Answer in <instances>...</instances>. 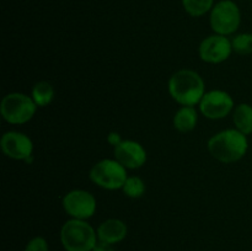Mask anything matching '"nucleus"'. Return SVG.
<instances>
[{"instance_id":"f257e3e1","label":"nucleus","mask_w":252,"mask_h":251,"mask_svg":"<svg viewBox=\"0 0 252 251\" xmlns=\"http://www.w3.org/2000/svg\"><path fill=\"white\" fill-rule=\"evenodd\" d=\"M169 94L181 106L199 105L204 96L206 85L202 76L192 69H181L171 75L167 84Z\"/></svg>"},{"instance_id":"f03ea898","label":"nucleus","mask_w":252,"mask_h":251,"mask_svg":"<svg viewBox=\"0 0 252 251\" xmlns=\"http://www.w3.org/2000/svg\"><path fill=\"white\" fill-rule=\"evenodd\" d=\"M207 148L209 154L218 161L225 164L239 161L248 153V135L236 128L224 129L209 138Z\"/></svg>"},{"instance_id":"7ed1b4c3","label":"nucleus","mask_w":252,"mask_h":251,"mask_svg":"<svg viewBox=\"0 0 252 251\" xmlns=\"http://www.w3.org/2000/svg\"><path fill=\"white\" fill-rule=\"evenodd\" d=\"M61 243L65 251H93L98 241L97 233L91 224L70 218L61 229Z\"/></svg>"},{"instance_id":"20e7f679","label":"nucleus","mask_w":252,"mask_h":251,"mask_svg":"<svg viewBox=\"0 0 252 251\" xmlns=\"http://www.w3.org/2000/svg\"><path fill=\"white\" fill-rule=\"evenodd\" d=\"M38 106L31 96L22 93H10L5 95L0 105V113L5 122L10 125H25L36 115Z\"/></svg>"},{"instance_id":"39448f33","label":"nucleus","mask_w":252,"mask_h":251,"mask_svg":"<svg viewBox=\"0 0 252 251\" xmlns=\"http://www.w3.org/2000/svg\"><path fill=\"white\" fill-rule=\"evenodd\" d=\"M90 180L103 189L116 191L122 189L127 180V169L120 161L113 159H102L96 162L90 170Z\"/></svg>"},{"instance_id":"423d86ee","label":"nucleus","mask_w":252,"mask_h":251,"mask_svg":"<svg viewBox=\"0 0 252 251\" xmlns=\"http://www.w3.org/2000/svg\"><path fill=\"white\" fill-rule=\"evenodd\" d=\"M209 22L214 33L229 36L238 31L241 24V12L233 0H220L214 4L209 15Z\"/></svg>"},{"instance_id":"0eeeda50","label":"nucleus","mask_w":252,"mask_h":251,"mask_svg":"<svg viewBox=\"0 0 252 251\" xmlns=\"http://www.w3.org/2000/svg\"><path fill=\"white\" fill-rule=\"evenodd\" d=\"M63 208L73 219L88 220L94 217L97 209V202L91 192L85 189H73L63 197Z\"/></svg>"},{"instance_id":"6e6552de","label":"nucleus","mask_w":252,"mask_h":251,"mask_svg":"<svg viewBox=\"0 0 252 251\" xmlns=\"http://www.w3.org/2000/svg\"><path fill=\"white\" fill-rule=\"evenodd\" d=\"M199 112L208 120H221L234 111V100L224 90L207 91L199 102Z\"/></svg>"},{"instance_id":"1a4fd4ad","label":"nucleus","mask_w":252,"mask_h":251,"mask_svg":"<svg viewBox=\"0 0 252 251\" xmlns=\"http://www.w3.org/2000/svg\"><path fill=\"white\" fill-rule=\"evenodd\" d=\"M233 52L231 39L228 36L214 33L206 37L201 42L198 48L199 57L203 62L209 64H219L225 62Z\"/></svg>"},{"instance_id":"9d476101","label":"nucleus","mask_w":252,"mask_h":251,"mask_svg":"<svg viewBox=\"0 0 252 251\" xmlns=\"http://www.w3.org/2000/svg\"><path fill=\"white\" fill-rule=\"evenodd\" d=\"M0 147L7 157L14 160L29 161L33 153V143L31 138L17 130L4 133L0 139Z\"/></svg>"},{"instance_id":"9b49d317","label":"nucleus","mask_w":252,"mask_h":251,"mask_svg":"<svg viewBox=\"0 0 252 251\" xmlns=\"http://www.w3.org/2000/svg\"><path fill=\"white\" fill-rule=\"evenodd\" d=\"M115 159L120 161L127 170H135L147 162L148 154L140 143L132 139H123L113 149Z\"/></svg>"},{"instance_id":"f8f14e48","label":"nucleus","mask_w":252,"mask_h":251,"mask_svg":"<svg viewBox=\"0 0 252 251\" xmlns=\"http://www.w3.org/2000/svg\"><path fill=\"white\" fill-rule=\"evenodd\" d=\"M96 233L100 241L115 245L125 240L128 234V228L127 224L121 219L111 218L103 220L96 229Z\"/></svg>"},{"instance_id":"ddd939ff","label":"nucleus","mask_w":252,"mask_h":251,"mask_svg":"<svg viewBox=\"0 0 252 251\" xmlns=\"http://www.w3.org/2000/svg\"><path fill=\"white\" fill-rule=\"evenodd\" d=\"M197 122H198V112L192 106H182L181 108L177 110L174 116V120H172L175 129L181 133L193 130L196 128Z\"/></svg>"},{"instance_id":"4468645a","label":"nucleus","mask_w":252,"mask_h":251,"mask_svg":"<svg viewBox=\"0 0 252 251\" xmlns=\"http://www.w3.org/2000/svg\"><path fill=\"white\" fill-rule=\"evenodd\" d=\"M233 122L239 132L249 135L252 133V106L239 103L233 111Z\"/></svg>"},{"instance_id":"2eb2a0df","label":"nucleus","mask_w":252,"mask_h":251,"mask_svg":"<svg viewBox=\"0 0 252 251\" xmlns=\"http://www.w3.org/2000/svg\"><path fill=\"white\" fill-rule=\"evenodd\" d=\"M31 97L38 107H46L51 105L54 98V89L49 81H38L33 85L31 91Z\"/></svg>"},{"instance_id":"dca6fc26","label":"nucleus","mask_w":252,"mask_h":251,"mask_svg":"<svg viewBox=\"0 0 252 251\" xmlns=\"http://www.w3.org/2000/svg\"><path fill=\"white\" fill-rule=\"evenodd\" d=\"M185 11L192 17H201L211 12L214 6V0H182Z\"/></svg>"},{"instance_id":"f3484780","label":"nucleus","mask_w":252,"mask_h":251,"mask_svg":"<svg viewBox=\"0 0 252 251\" xmlns=\"http://www.w3.org/2000/svg\"><path fill=\"white\" fill-rule=\"evenodd\" d=\"M145 182L138 176H128L122 187L123 193L129 198H140L145 193Z\"/></svg>"},{"instance_id":"a211bd4d","label":"nucleus","mask_w":252,"mask_h":251,"mask_svg":"<svg viewBox=\"0 0 252 251\" xmlns=\"http://www.w3.org/2000/svg\"><path fill=\"white\" fill-rule=\"evenodd\" d=\"M233 52L240 56H248L252 53V33H239L231 39Z\"/></svg>"},{"instance_id":"6ab92c4d","label":"nucleus","mask_w":252,"mask_h":251,"mask_svg":"<svg viewBox=\"0 0 252 251\" xmlns=\"http://www.w3.org/2000/svg\"><path fill=\"white\" fill-rule=\"evenodd\" d=\"M25 251H49V246L43 236H34L27 243Z\"/></svg>"},{"instance_id":"aec40b11","label":"nucleus","mask_w":252,"mask_h":251,"mask_svg":"<svg viewBox=\"0 0 252 251\" xmlns=\"http://www.w3.org/2000/svg\"><path fill=\"white\" fill-rule=\"evenodd\" d=\"M122 138H121V134L118 132H111L108 133L107 135V142L112 145L113 148L117 147L121 142H122Z\"/></svg>"},{"instance_id":"412c9836","label":"nucleus","mask_w":252,"mask_h":251,"mask_svg":"<svg viewBox=\"0 0 252 251\" xmlns=\"http://www.w3.org/2000/svg\"><path fill=\"white\" fill-rule=\"evenodd\" d=\"M93 251H116L115 248H113L112 244H108V243H103V241L98 240L96 243L95 248L93 249Z\"/></svg>"}]
</instances>
